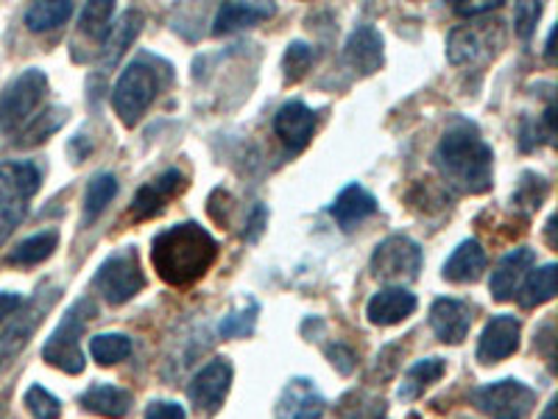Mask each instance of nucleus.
<instances>
[{
    "mask_svg": "<svg viewBox=\"0 0 558 419\" xmlns=\"http://www.w3.org/2000/svg\"><path fill=\"white\" fill-rule=\"evenodd\" d=\"M218 258V241L196 222L173 224L151 241V263L168 286H191Z\"/></svg>",
    "mask_w": 558,
    "mask_h": 419,
    "instance_id": "1",
    "label": "nucleus"
},
{
    "mask_svg": "<svg viewBox=\"0 0 558 419\" xmlns=\"http://www.w3.org/2000/svg\"><path fill=\"white\" fill-rule=\"evenodd\" d=\"M436 166L458 193L481 196L495 179V154L472 123L458 121L445 132L436 148Z\"/></svg>",
    "mask_w": 558,
    "mask_h": 419,
    "instance_id": "2",
    "label": "nucleus"
},
{
    "mask_svg": "<svg viewBox=\"0 0 558 419\" xmlns=\"http://www.w3.org/2000/svg\"><path fill=\"white\" fill-rule=\"evenodd\" d=\"M159 87V70L157 64H151V57H140L129 64L121 73L118 84L112 89V107L114 112L121 115V121L126 127H134V123L143 118L151 101L157 98Z\"/></svg>",
    "mask_w": 558,
    "mask_h": 419,
    "instance_id": "3",
    "label": "nucleus"
},
{
    "mask_svg": "<svg viewBox=\"0 0 558 419\" xmlns=\"http://www.w3.org/2000/svg\"><path fill=\"white\" fill-rule=\"evenodd\" d=\"M96 313V306L89 299H78L57 324V331L48 336L43 347V358L51 367L62 369L68 375H82L84 372V352H82V333L87 319Z\"/></svg>",
    "mask_w": 558,
    "mask_h": 419,
    "instance_id": "4",
    "label": "nucleus"
},
{
    "mask_svg": "<svg viewBox=\"0 0 558 419\" xmlns=\"http://www.w3.org/2000/svg\"><path fill=\"white\" fill-rule=\"evenodd\" d=\"M48 93V76L43 70L28 68L7 84L0 93V134H14L34 118V109Z\"/></svg>",
    "mask_w": 558,
    "mask_h": 419,
    "instance_id": "5",
    "label": "nucleus"
},
{
    "mask_svg": "<svg viewBox=\"0 0 558 419\" xmlns=\"http://www.w3.org/2000/svg\"><path fill=\"white\" fill-rule=\"evenodd\" d=\"M96 288L109 306H123L146 288V274L140 266L137 249L123 247L112 252L96 272Z\"/></svg>",
    "mask_w": 558,
    "mask_h": 419,
    "instance_id": "6",
    "label": "nucleus"
},
{
    "mask_svg": "<svg viewBox=\"0 0 558 419\" xmlns=\"http://www.w3.org/2000/svg\"><path fill=\"white\" fill-rule=\"evenodd\" d=\"M472 400L492 419H525L536 406V392L522 381H497L477 388Z\"/></svg>",
    "mask_w": 558,
    "mask_h": 419,
    "instance_id": "7",
    "label": "nucleus"
},
{
    "mask_svg": "<svg viewBox=\"0 0 558 419\" xmlns=\"http://www.w3.org/2000/svg\"><path fill=\"white\" fill-rule=\"evenodd\" d=\"M372 272L380 279H416L422 272V247L408 236H388L372 254Z\"/></svg>",
    "mask_w": 558,
    "mask_h": 419,
    "instance_id": "8",
    "label": "nucleus"
},
{
    "mask_svg": "<svg viewBox=\"0 0 558 419\" xmlns=\"http://www.w3.org/2000/svg\"><path fill=\"white\" fill-rule=\"evenodd\" d=\"M57 291H39L37 297L23 308L14 324H9V331L0 336V372L20 356V349H26L28 338L34 336V331L39 327V319L45 316V311L53 306Z\"/></svg>",
    "mask_w": 558,
    "mask_h": 419,
    "instance_id": "9",
    "label": "nucleus"
},
{
    "mask_svg": "<svg viewBox=\"0 0 558 419\" xmlns=\"http://www.w3.org/2000/svg\"><path fill=\"white\" fill-rule=\"evenodd\" d=\"M229 386H232V363L227 358H216L202 372H196L187 394H191V403L198 411L216 414L223 406V400H227Z\"/></svg>",
    "mask_w": 558,
    "mask_h": 419,
    "instance_id": "10",
    "label": "nucleus"
},
{
    "mask_svg": "<svg viewBox=\"0 0 558 419\" xmlns=\"http://www.w3.org/2000/svg\"><path fill=\"white\" fill-rule=\"evenodd\" d=\"M520 347V319L511 313H497L483 327L481 344H477V361L497 363L502 358L514 356Z\"/></svg>",
    "mask_w": 558,
    "mask_h": 419,
    "instance_id": "11",
    "label": "nucleus"
},
{
    "mask_svg": "<svg viewBox=\"0 0 558 419\" xmlns=\"http://www.w3.org/2000/svg\"><path fill=\"white\" fill-rule=\"evenodd\" d=\"M274 132L286 143L288 152L299 154L311 143L313 132H316V112L302 101H288L286 107H279V112L274 115Z\"/></svg>",
    "mask_w": 558,
    "mask_h": 419,
    "instance_id": "12",
    "label": "nucleus"
},
{
    "mask_svg": "<svg viewBox=\"0 0 558 419\" xmlns=\"http://www.w3.org/2000/svg\"><path fill=\"white\" fill-rule=\"evenodd\" d=\"M533 263H536V252L527 247H520V249H511V252L502 258L500 263H497V268L492 272V283H488V288H492V297L497 299V302H508V299H514V294L520 291L522 283H525L527 272L533 268Z\"/></svg>",
    "mask_w": 558,
    "mask_h": 419,
    "instance_id": "13",
    "label": "nucleus"
},
{
    "mask_svg": "<svg viewBox=\"0 0 558 419\" xmlns=\"http://www.w3.org/2000/svg\"><path fill=\"white\" fill-rule=\"evenodd\" d=\"M324 397L313 381L307 378H293L277 403V419H318L324 414Z\"/></svg>",
    "mask_w": 558,
    "mask_h": 419,
    "instance_id": "14",
    "label": "nucleus"
},
{
    "mask_svg": "<svg viewBox=\"0 0 558 419\" xmlns=\"http://www.w3.org/2000/svg\"><path fill=\"white\" fill-rule=\"evenodd\" d=\"M430 327L445 344H461L472 327L470 306L461 299H436L430 308Z\"/></svg>",
    "mask_w": 558,
    "mask_h": 419,
    "instance_id": "15",
    "label": "nucleus"
},
{
    "mask_svg": "<svg viewBox=\"0 0 558 419\" xmlns=\"http://www.w3.org/2000/svg\"><path fill=\"white\" fill-rule=\"evenodd\" d=\"M182 188H184L182 171L171 168V171H166L159 179H154V182L140 188L137 196H134L132 202V216L137 218V222H146V218L159 216V213L166 210L168 199L177 196Z\"/></svg>",
    "mask_w": 558,
    "mask_h": 419,
    "instance_id": "16",
    "label": "nucleus"
},
{
    "mask_svg": "<svg viewBox=\"0 0 558 419\" xmlns=\"http://www.w3.org/2000/svg\"><path fill=\"white\" fill-rule=\"evenodd\" d=\"M413 311H416V297L408 288L391 286L383 288V291H377L375 297L368 299L366 316L377 327H391V324L405 322Z\"/></svg>",
    "mask_w": 558,
    "mask_h": 419,
    "instance_id": "17",
    "label": "nucleus"
},
{
    "mask_svg": "<svg viewBox=\"0 0 558 419\" xmlns=\"http://www.w3.org/2000/svg\"><path fill=\"white\" fill-rule=\"evenodd\" d=\"M347 62L361 76H372L383 68V37L375 26H357L347 39Z\"/></svg>",
    "mask_w": 558,
    "mask_h": 419,
    "instance_id": "18",
    "label": "nucleus"
},
{
    "mask_svg": "<svg viewBox=\"0 0 558 419\" xmlns=\"http://www.w3.org/2000/svg\"><path fill=\"white\" fill-rule=\"evenodd\" d=\"M140 32H143V14H140L137 9H126V12L109 26L107 37H104V68H114V64L121 62V57L129 51V45L140 37Z\"/></svg>",
    "mask_w": 558,
    "mask_h": 419,
    "instance_id": "19",
    "label": "nucleus"
},
{
    "mask_svg": "<svg viewBox=\"0 0 558 419\" xmlns=\"http://www.w3.org/2000/svg\"><path fill=\"white\" fill-rule=\"evenodd\" d=\"M377 213V199L361 188V184H347L341 193H338L336 202L330 204V216L341 224L343 229H352L355 224H361L363 218L375 216Z\"/></svg>",
    "mask_w": 558,
    "mask_h": 419,
    "instance_id": "20",
    "label": "nucleus"
},
{
    "mask_svg": "<svg viewBox=\"0 0 558 419\" xmlns=\"http://www.w3.org/2000/svg\"><path fill=\"white\" fill-rule=\"evenodd\" d=\"M483 272H486V249L481 247V241L470 238L450 254V261L441 268V277L450 283H475Z\"/></svg>",
    "mask_w": 558,
    "mask_h": 419,
    "instance_id": "21",
    "label": "nucleus"
},
{
    "mask_svg": "<svg viewBox=\"0 0 558 419\" xmlns=\"http://www.w3.org/2000/svg\"><path fill=\"white\" fill-rule=\"evenodd\" d=\"M82 406L87 408V411L101 414V417L121 419L126 417L129 408H132V394L121 386H112V383H93V386L82 394Z\"/></svg>",
    "mask_w": 558,
    "mask_h": 419,
    "instance_id": "22",
    "label": "nucleus"
},
{
    "mask_svg": "<svg viewBox=\"0 0 558 419\" xmlns=\"http://www.w3.org/2000/svg\"><path fill=\"white\" fill-rule=\"evenodd\" d=\"M274 12H277V7H271V3H223L216 14L213 32L229 34L238 32V28H252L263 20L274 17Z\"/></svg>",
    "mask_w": 558,
    "mask_h": 419,
    "instance_id": "23",
    "label": "nucleus"
},
{
    "mask_svg": "<svg viewBox=\"0 0 558 419\" xmlns=\"http://www.w3.org/2000/svg\"><path fill=\"white\" fill-rule=\"evenodd\" d=\"M57 247H59L57 229H45V232H37V236L17 243V247L9 252V263H14V266H37V263L48 261Z\"/></svg>",
    "mask_w": 558,
    "mask_h": 419,
    "instance_id": "24",
    "label": "nucleus"
},
{
    "mask_svg": "<svg viewBox=\"0 0 558 419\" xmlns=\"http://www.w3.org/2000/svg\"><path fill=\"white\" fill-rule=\"evenodd\" d=\"M118 179L112 173H98V177L89 179L87 191H84V213H82V224H93L98 216H101L104 210L112 204V199L118 196Z\"/></svg>",
    "mask_w": 558,
    "mask_h": 419,
    "instance_id": "25",
    "label": "nucleus"
},
{
    "mask_svg": "<svg viewBox=\"0 0 558 419\" xmlns=\"http://www.w3.org/2000/svg\"><path fill=\"white\" fill-rule=\"evenodd\" d=\"M0 182L9 184L20 196L32 199L39 191L43 173L28 159H7V163H0Z\"/></svg>",
    "mask_w": 558,
    "mask_h": 419,
    "instance_id": "26",
    "label": "nucleus"
},
{
    "mask_svg": "<svg viewBox=\"0 0 558 419\" xmlns=\"http://www.w3.org/2000/svg\"><path fill=\"white\" fill-rule=\"evenodd\" d=\"M445 369L447 367L441 358H425V361L413 363V367L405 372V381H402L400 386V400H413V397H418L427 386L441 381Z\"/></svg>",
    "mask_w": 558,
    "mask_h": 419,
    "instance_id": "27",
    "label": "nucleus"
},
{
    "mask_svg": "<svg viewBox=\"0 0 558 419\" xmlns=\"http://www.w3.org/2000/svg\"><path fill=\"white\" fill-rule=\"evenodd\" d=\"M556 263H545V266H539L536 272H531V277L522 283V297L520 302L525 308H536V306H545V302H550L553 297H556Z\"/></svg>",
    "mask_w": 558,
    "mask_h": 419,
    "instance_id": "28",
    "label": "nucleus"
},
{
    "mask_svg": "<svg viewBox=\"0 0 558 419\" xmlns=\"http://www.w3.org/2000/svg\"><path fill=\"white\" fill-rule=\"evenodd\" d=\"M70 14H73V3H68V0L34 3V7H28L26 12V26L37 34L53 32V28H59L62 23H68Z\"/></svg>",
    "mask_w": 558,
    "mask_h": 419,
    "instance_id": "29",
    "label": "nucleus"
},
{
    "mask_svg": "<svg viewBox=\"0 0 558 419\" xmlns=\"http://www.w3.org/2000/svg\"><path fill=\"white\" fill-rule=\"evenodd\" d=\"M89 356L96 358L101 367H112L132 356V338L123 333H98L89 338Z\"/></svg>",
    "mask_w": 558,
    "mask_h": 419,
    "instance_id": "30",
    "label": "nucleus"
},
{
    "mask_svg": "<svg viewBox=\"0 0 558 419\" xmlns=\"http://www.w3.org/2000/svg\"><path fill=\"white\" fill-rule=\"evenodd\" d=\"M28 202H32V199L20 196V193L12 191L9 184L0 182V243L7 241L14 229L20 227V222L26 218Z\"/></svg>",
    "mask_w": 558,
    "mask_h": 419,
    "instance_id": "31",
    "label": "nucleus"
},
{
    "mask_svg": "<svg viewBox=\"0 0 558 419\" xmlns=\"http://www.w3.org/2000/svg\"><path fill=\"white\" fill-rule=\"evenodd\" d=\"M68 115L70 112L64 107L45 109L43 115H37V121L28 123V129L23 132V140H17V146H37V143H43L48 134H53L64 121H68Z\"/></svg>",
    "mask_w": 558,
    "mask_h": 419,
    "instance_id": "32",
    "label": "nucleus"
},
{
    "mask_svg": "<svg viewBox=\"0 0 558 419\" xmlns=\"http://www.w3.org/2000/svg\"><path fill=\"white\" fill-rule=\"evenodd\" d=\"M481 48V37L472 28H456L450 34V39H447V57H450L452 64L472 62V59H477Z\"/></svg>",
    "mask_w": 558,
    "mask_h": 419,
    "instance_id": "33",
    "label": "nucleus"
},
{
    "mask_svg": "<svg viewBox=\"0 0 558 419\" xmlns=\"http://www.w3.org/2000/svg\"><path fill=\"white\" fill-rule=\"evenodd\" d=\"M112 14H114V3H109V0L87 3L82 12V32L89 34V37L104 39L107 37L109 26H112Z\"/></svg>",
    "mask_w": 558,
    "mask_h": 419,
    "instance_id": "34",
    "label": "nucleus"
},
{
    "mask_svg": "<svg viewBox=\"0 0 558 419\" xmlns=\"http://www.w3.org/2000/svg\"><path fill=\"white\" fill-rule=\"evenodd\" d=\"M313 59V48L307 43H291L288 45L286 57H282V68H286V82L296 84L307 76V70H311Z\"/></svg>",
    "mask_w": 558,
    "mask_h": 419,
    "instance_id": "35",
    "label": "nucleus"
},
{
    "mask_svg": "<svg viewBox=\"0 0 558 419\" xmlns=\"http://www.w3.org/2000/svg\"><path fill=\"white\" fill-rule=\"evenodd\" d=\"M257 313H260V306L248 299V306H243L241 311H232L227 319L221 322V336L227 338H243L248 333H254L257 327Z\"/></svg>",
    "mask_w": 558,
    "mask_h": 419,
    "instance_id": "36",
    "label": "nucleus"
},
{
    "mask_svg": "<svg viewBox=\"0 0 558 419\" xmlns=\"http://www.w3.org/2000/svg\"><path fill=\"white\" fill-rule=\"evenodd\" d=\"M26 408L34 419H59L62 417V403L53 397L48 388L32 386L26 392Z\"/></svg>",
    "mask_w": 558,
    "mask_h": 419,
    "instance_id": "37",
    "label": "nucleus"
},
{
    "mask_svg": "<svg viewBox=\"0 0 558 419\" xmlns=\"http://www.w3.org/2000/svg\"><path fill=\"white\" fill-rule=\"evenodd\" d=\"M550 184H547L545 177H536V173H522L520 191L514 193V204H525L527 210H536L542 202H545Z\"/></svg>",
    "mask_w": 558,
    "mask_h": 419,
    "instance_id": "38",
    "label": "nucleus"
},
{
    "mask_svg": "<svg viewBox=\"0 0 558 419\" xmlns=\"http://www.w3.org/2000/svg\"><path fill=\"white\" fill-rule=\"evenodd\" d=\"M343 419H386V403L380 397L355 394V406L343 411Z\"/></svg>",
    "mask_w": 558,
    "mask_h": 419,
    "instance_id": "39",
    "label": "nucleus"
},
{
    "mask_svg": "<svg viewBox=\"0 0 558 419\" xmlns=\"http://www.w3.org/2000/svg\"><path fill=\"white\" fill-rule=\"evenodd\" d=\"M542 12H545V7H542V3H517L514 26H517V34H520L522 39H531L533 28H536V20L542 17Z\"/></svg>",
    "mask_w": 558,
    "mask_h": 419,
    "instance_id": "40",
    "label": "nucleus"
},
{
    "mask_svg": "<svg viewBox=\"0 0 558 419\" xmlns=\"http://www.w3.org/2000/svg\"><path fill=\"white\" fill-rule=\"evenodd\" d=\"M327 358H330V363L338 369V372H341V375H349V372H352L357 363L355 349L347 347V344H341V342H336L327 347Z\"/></svg>",
    "mask_w": 558,
    "mask_h": 419,
    "instance_id": "41",
    "label": "nucleus"
},
{
    "mask_svg": "<svg viewBox=\"0 0 558 419\" xmlns=\"http://www.w3.org/2000/svg\"><path fill=\"white\" fill-rule=\"evenodd\" d=\"M146 419H184V408L171 400H154L146 408Z\"/></svg>",
    "mask_w": 558,
    "mask_h": 419,
    "instance_id": "42",
    "label": "nucleus"
},
{
    "mask_svg": "<svg viewBox=\"0 0 558 419\" xmlns=\"http://www.w3.org/2000/svg\"><path fill=\"white\" fill-rule=\"evenodd\" d=\"M266 222H268L266 207H263V204H257L252 213V218H248V227H246V232H243V238H246L248 243L257 241V238L263 236V229H266Z\"/></svg>",
    "mask_w": 558,
    "mask_h": 419,
    "instance_id": "43",
    "label": "nucleus"
},
{
    "mask_svg": "<svg viewBox=\"0 0 558 419\" xmlns=\"http://www.w3.org/2000/svg\"><path fill=\"white\" fill-rule=\"evenodd\" d=\"M23 306H26V302H23V297H20V294L0 291V322H7L9 316H14V313H17Z\"/></svg>",
    "mask_w": 558,
    "mask_h": 419,
    "instance_id": "44",
    "label": "nucleus"
},
{
    "mask_svg": "<svg viewBox=\"0 0 558 419\" xmlns=\"http://www.w3.org/2000/svg\"><path fill=\"white\" fill-rule=\"evenodd\" d=\"M522 137H520V146L522 152H531V148H536L542 143V127L539 123L533 121H525L522 123Z\"/></svg>",
    "mask_w": 558,
    "mask_h": 419,
    "instance_id": "45",
    "label": "nucleus"
},
{
    "mask_svg": "<svg viewBox=\"0 0 558 419\" xmlns=\"http://www.w3.org/2000/svg\"><path fill=\"white\" fill-rule=\"evenodd\" d=\"M495 9H500V3L497 0H492V3H458L456 12L461 14V17H477V14H486V12H495Z\"/></svg>",
    "mask_w": 558,
    "mask_h": 419,
    "instance_id": "46",
    "label": "nucleus"
},
{
    "mask_svg": "<svg viewBox=\"0 0 558 419\" xmlns=\"http://www.w3.org/2000/svg\"><path fill=\"white\" fill-rule=\"evenodd\" d=\"M547 243H550V247H556V218H550V222H547Z\"/></svg>",
    "mask_w": 558,
    "mask_h": 419,
    "instance_id": "47",
    "label": "nucleus"
},
{
    "mask_svg": "<svg viewBox=\"0 0 558 419\" xmlns=\"http://www.w3.org/2000/svg\"><path fill=\"white\" fill-rule=\"evenodd\" d=\"M542 419H556V400H550V406L545 408V414H542Z\"/></svg>",
    "mask_w": 558,
    "mask_h": 419,
    "instance_id": "48",
    "label": "nucleus"
}]
</instances>
